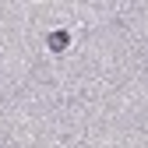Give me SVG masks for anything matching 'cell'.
Segmentation results:
<instances>
[{
  "label": "cell",
  "instance_id": "1",
  "mask_svg": "<svg viewBox=\"0 0 148 148\" xmlns=\"http://www.w3.org/2000/svg\"><path fill=\"white\" fill-rule=\"evenodd\" d=\"M67 42H71V35H67V32H53V35H49V49H53V53H64Z\"/></svg>",
  "mask_w": 148,
  "mask_h": 148
}]
</instances>
